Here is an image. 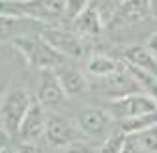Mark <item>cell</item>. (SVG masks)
Returning a JSON list of instances; mask_svg holds the SVG:
<instances>
[{
	"label": "cell",
	"mask_w": 157,
	"mask_h": 153,
	"mask_svg": "<svg viewBox=\"0 0 157 153\" xmlns=\"http://www.w3.org/2000/svg\"><path fill=\"white\" fill-rule=\"evenodd\" d=\"M45 129H47V114L45 105L39 101H32L26 116L19 129V138L23 142H39L45 138Z\"/></svg>",
	"instance_id": "obj_10"
},
{
	"label": "cell",
	"mask_w": 157,
	"mask_h": 153,
	"mask_svg": "<svg viewBox=\"0 0 157 153\" xmlns=\"http://www.w3.org/2000/svg\"><path fill=\"white\" fill-rule=\"evenodd\" d=\"M157 123V110L142 114V116H135L124 121H118V127H120L125 135H136V132H142L146 129H150L151 125Z\"/></svg>",
	"instance_id": "obj_16"
},
{
	"label": "cell",
	"mask_w": 157,
	"mask_h": 153,
	"mask_svg": "<svg viewBox=\"0 0 157 153\" xmlns=\"http://www.w3.org/2000/svg\"><path fill=\"white\" fill-rule=\"evenodd\" d=\"M32 97L26 88L15 86L10 88L4 97H2V106H0V125L2 132L8 136H19V129L26 116V112L32 105Z\"/></svg>",
	"instance_id": "obj_3"
},
{
	"label": "cell",
	"mask_w": 157,
	"mask_h": 153,
	"mask_svg": "<svg viewBox=\"0 0 157 153\" xmlns=\"http://www.w3.org/2000/svg\"><path fill=\"white\" fill-rule=\"evenodd\" d=\"M64 153H95L90 146H86L84 142H75V144H71V146H67V147H64Z\"/></svg>",
	"instance_id": "obj_22"
},
{
	"label": "cell",
	"mask_w": 157,
	"mask_h": 153,
	"mask_svg": "<svg viewBox=\"0 0 157 153\" xmlns=\"http://www.w3.org/2000/svg\"><path fill=\"white\" fill-rule=\"evenodd\" d=\"M122 153H146V151H144V147L140 146L139 138L135 135H127V140H125V146H124Z\"/></svg>",
	"instance_id": "obj_20"
},
{
	"label": "cell",
	"mask_w": 157,
	"mask_h": 153,
	"mask_svg": "<svg viewBox=\"0 0 157 153\" xmlns=\"http://www.w3.org/2000/svg\"><path fill=\"white\" fill-rule=\"evenodd\" d=\"M107 108H109V112L112 114V118L118 123V121H124V120H129V118H135V116H142V114L157 110V99L150 93L135 91V93L124 95V97L110 99V105Z\"/></svg>",
	"instance_id": "obj_6"
},
{
	"label": "cell",
	"mask_w": 157,
	"mask_h": 153,
	"mask_svg": "<svg viewBox=\"0 0 157 153\" xmlns=\"http://www.w3.org/2000/svg\"><path fill=\"white\" fill-rule=\"evenodd\" d=\"M36 34L41 35L51 47H54L60 54H64L66 58L78 60V58H82V56L86 54L84 41L81 39V35H78L77 32L62 30V28L47 24V23H39Z\"/></svg>",
	"instance_id": "obj_5"
},
{
	"label": "cell",
	"mask_w": 157,
	"mask_h": 153,
	"mask_svg": "<svg viewBox=\"0 0 157 153\" xmlns=\"http://www.w3.org/2000/svg\"><path fill=\"white\" fill-rule=\"evenodd\" d=\"M71 26L78 35L82 34L88 37H99L107 26V19L103 17V11L99 6L95 2H90L86 9L71 21Z\"/></svg>",
	"instance_id": "obj_12"
},
{
	"label": "cell",
	"mask_w": 157,
	"mask_h": 153,
	"mask_svg": "<svg viewBox=\"0 0 157 153\" xmlns=\"http://www.w3.org/2000/svg\"><path fill=\"white\" fill-rule=\"evenodd\" d=\"M0 153H19L17 151V147H13V146H10V144H2V149H0Z\"/></svg>",
	"instance_id": "obj_25"
},
{
	"label": "cell",
	"mask_w": 157,
	"mask_h": 153,
	"mask_svg": "<svg viewBox=\"0 0 157 153\" xmlns=\"http://www.w3.org/2000/svg\"><path fill=\"white\" fill-rule=\"evenodd\" d=\"M99 80V91L110 99H118L124 95L135 93V91H142V84L139 82V79L131 73V69L125 65V62L122 60V67L114 71L109 76H103Z\"/></svg>",
	"instance_id": "obj_8"
},
{
	"label": "cell",
	"mask_w": 157,
	"mask_h": 153,
	"mask_svg": "<svg viewBox=\"0 0 157 153\" xmlns=\"http://www.w3.org/2000/svg\"><path fill=\"white\" fill-rule=\"evenodd\" d=\"M84 132L81 127L75 125L71 120L60 116V114H51L47 116V129H45V140L49 146L64 149L82 138Z\"/></svg>",
	"instance_id": "obj_7"
},
{
	"label": "cell",
	"mask_w": 157,
	"mask_h": 153,
	"mask_svg": "<svg viewBox=\"0 0 157 153\" xmlns=\"http://www.w3.org/2000/svg\"><path fill=\"white\" fill-rule=\"evenodd\" d=\"M125 140H127V135L116 127L112 132H109L103 146L99 147V153H122L124 151V146H125Z\"/></svg>",
	"instance_id": "obj_17"
},
{
	"label": "cell",
	"mask_w": 157,
	"mask_h": 153,
	"mask_svg": "<svg viewBox=\"0 0 157 153\" xmlns=\"http://www.w3.org/2000/svg\"><path fill=\"white\" fill-rule=\"evenodd\" d=\"M67 0H2V15L26 17L47 24L67 21Z\"/></svg>",
	"instance_id": "obj_1"
},
{
	"label": "cell",
	"mask_w": 157,
	"mask_h": 153,
	"mask_svg": "<svg viewBox=\"0 0 157 153\" xmlns=\"http://www.w3.org/2000/svg\"><path fill=\"white\" fill-rule=\"evenodd\" d=\"M153 15V0H122L107 19L109 30H131L144 24Z\"/></svg>",
	"instance_id": "obj_4"
},
{
	"label": "cell",
	"mask_w": 157,
	"mask_h": 153,
	"mask_svg": "<svg viewBox=\"0 0 157 153\" xmlns=\"http://www.w3.org/2000/svg\"><path fill=\"white\" fill-rule=\"evenodd\" d=\"M95 153H99V151H95Z\"/></svg>",
	"instance_id": "obj_26"
},
{
	"label": "cell",
	"mask_w": 157,
	"mask_h": 153,
	"mask_svg": "<svg viewBox=\"0 0 157 153\" xmlns=\"http://www.w3.org/2000/svg\"><path fill=\"white\" fill-rule=\"evenodd\" d=\"M122 60L139 67L153 76H157V54L148 49V45H131L122 52Z\"/></svg>",
	"instance_id": "obj_13"
},
{
	"label": "cell",
	"mask_w": 157,
	"mask_h": 153,
	"mask_svg": "<svg viewBox=\"0 0 157 153\" xmlns=\"http://www.w3.org/2000/svg\"><path fill=\"white\" fill-rule=\"evenodd\" d=\"M58 76H60V82L67 93V97H75V95H81L86 91L88 88V80L84 73H81L75 67H66V65H60L56 69Z\"/></svg>",
	"instance_id": "obj_14"
},
{
	"label": "cell",
	"mask_w": 157,
	"mask_h": 153,
	"mask_svg": "<svg viewBox=\"0 0 157 153\" xmlns=\"http://www.w3.org/2000/svg\"><path fill=\"white\" fill-rule=\"evenodd\" d=\"M146 45H148V49L150 50H153L155 54H157V30L148 37V41H146Z\"/></svg>",
	"instance_id": "obj_24"
},
{
	"label": "cell",
	"mask_w": 157,
	"mask_h": 153,
	"mask_svg": "<svg viewBox=\"0 0 157 153\" xmlns=\"http://www.w3.org/2000/svg\"><path fill=\"white\" fill-rule=\"evenodd\" d=\"M67 97V93L60 82L56 69H39L37 80V101L45 106L60 105Z\"/></svg>",
	"instance_id": "obj_11"
},
{
	"label": "cell",
	"mask_w": 157,
	"mask_h": 153,
	"mask_svg": "<svg viewBox=\"0 0 157 153\" xmlns=\"http://www.w3.org/2000/svg\"><path fill=\"white\" fill-rule=\"evenodd\" d=\"M90 2H92V0H67V8H66L67 21L71 23L77 15H81V13L86 9V6H88Z\"/></svg>",
	"instance_id": "obj_19"
},
{
	"label": "cell",
	"mask_w": 157,
	"mask_h": 153,
	"mask_svg": "<svg viewBox=\"0 0 157 153\" xmlns=\"http://www.w3.org/2000/svg\"><path fill=\"white\" fill-rule=\"evenodd\" d=\"M120 67H122V58H112V56H107V54H95L86 62L88 75L95 76V79L109 76Z\"/></svg>",
	"instance_id": "obj_15"
},
{
	"label": "cell",
	"mask_w": 157,
	"mask_h": 153,
	"mask_svg": "<svg viewBox=\"0 0 157 153\" xmlns=\"http://www.w3.org/2000/svg\"><path fill=\"white\" fill-rule=\"evenodd\" d=\"M114 121L116 120L112 118L109 108H103V106H86L82 110H78L77 114V125L81 127V131L86 136H92V138L109 135Z\"/></svg>",
	"instance_id": "obj_9"
},
{
	"label": "cell",
	"mask_w": 157,
	"mask_h": 153,
	"mask_svg": "<svg viewBox=\"0 0 157 153\" xmlns=\"http://www.w3.org/2000/svg\"><path fill=\"white\" fill-rule=\"evenodd\" d=\"M19 153H47L37 142H21L17 146Z\"/></svg>",
	"instance_id": "obj_21"
},
{
	"label": "cell",
	"mask_w": 157,
	"mask_h": 153,
	"mask_svg": "<svg viewBox=\"0 0 157 153\" xmlns=\"http://www.w3.org/2000/svg\"><path fill=\"white\" fill-rule=\"evenodd\" d=\"M135 136L139 138V142L146 153H157V123L142 132H136Z\"/></svg>",
	"instance_id": "obj_18"
},
{
	"label": "cell",
	"mask_w": 157,
	"mask_h": 153,
	"mask_svg": "<svg viewBox=\"0 0 157 153\" xmlns=\"http://www.w3.org/2000/svg\"><path fill=\"white\" fill-rule=\"evenodd\" d=\"M92 2H95L97 6L101 8V11H103V13L107 11V13H109V17H110V13L114 11V8L120 4L122 0H92ZM109 17H107V19H109Z\"/></svg>",
	"instance_id": "obj_23"
},
{
	"label": "cell",
	"mask_w": 157,
	"mask_h": 153,
	"mask_svg": "<svg viewBox=\"0 0 157 153\" xmlns=\"http://www.w3.org/2000/svg\"><path fill=\"white\" fill-rule=\"evenodd\" d=\"M10 43L25 56L30 67L36 69H58L64 65L66 56L60 54L54 47H51L41 35L34 34H19L11 37Z\"/></svg>",
	"instance_id": "obj_2"
}]
</instances>
